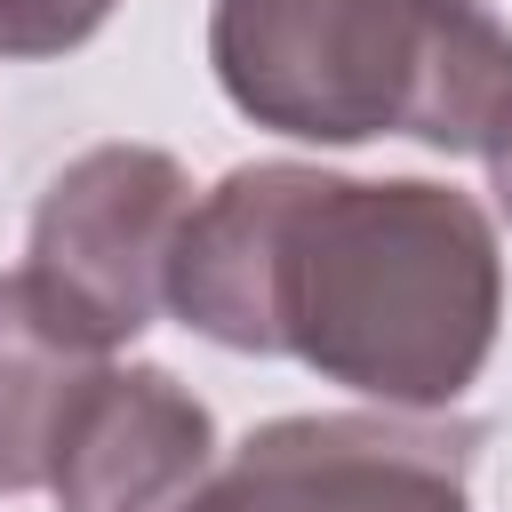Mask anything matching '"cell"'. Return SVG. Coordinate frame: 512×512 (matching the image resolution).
Masks as SVG:
<instances>
[{
    "mask_svg": "<svg viewBox=\"0 0 512 512\" xmlns=\"http://www.w3.org/2000/svg\"><path fill=\"white\" fill-rule=\"evenodd\" d=\"M168 312L224 352L304 360L368 408H456L504 328V248L440 176L240 160L184 216Z\"/></svg>",
    "mask_w": 512,
    "mask_h": 512,
    "instance_id": "1",
    "label": "cell"
},
{
    "mask_svg": "<svg viewBox=\"0 0 512 512\" xmlns=\"http://www.w3.org/2000/svg\"><path fill=\"white\" fill-rule=\"evenodd\" d=\"M208 72L288 144L480 160L512 112V24L488 0H208Z\"/></svg>",
    "mask_w": 512,
    "mask_h": 512,
    "instance_id": "2",
    "label": "cell"
},
{
    "mask_svg": "<svg viewBox=\"0 0 512 512\" xmlns=\"http://www.w3.org/2000/svg\"><path fill=\"white\" fill-rule=\"evenodd\" d=\"M192 200L200 184L176 152L128 136L88 144L40 184L16 272L72 336L120 352L168 312V264Z\"/></svg>",
    "mask_w": 512,
    "mask_h": 512,
    "instance_id": "3",
    "label": "cell"
},
{
    "mask_svg": "<svg viewBox=\"0 0 512 512\" xmlns=\"http://www.w3.org/2000/svg\"><path fill=\"white\" fill-rule=\"evenodd\" d=\"M488 424L464 408H320L272 416L184 512H472Z\"/></svg>",
    "mask_w": 512,
    "mask_h": 512,
    "instance_id": "4",
    "label": "cell"
},
{
    "mask_svg": "<svg viewBox=\"0 0 512 512\" xmlns=\"http://www.w3.org/2000/svg\"><path fill=\"white\" fill-rule=\"evenodd\" d=\"M216 456V416L176 368L104 360L56 432L48 496L56 512H184Z\"/></svg>",
    "mask_w": 512,
    "mask_h": 512,
    "instance_id": "5",
    "label": "cell"
},
{
    "mask_svg": "<svg viewBox=\"0 0 512 512\" xmlns=\"http://www.w3.org/2000/svg\"><path fill=\"white\" fill-rule=\"evenodd\" d=\"M104 360L112 352H96L88 336H72L24 288V272H0V496L48 488L56 432H64L72 400L88 392V376Z\"/></svg>",
    "mask_w": 512,
    "mask_h": 512,
    "instance_id": "6",
    "label": "cell"
},
{
    "mask_svg": "<svg viewBox=\"0 0 512 512\" xmlns=\"http://www.w3.org/2000/svg\"><path fill=\"white\" fill-rule=\"evenodd\" d=\"M120 0H0V56H72L112 24Z\"/></svg>",
    "mask_w": 512,
    "mask_h": 512,
    "instance_id": "7",
    "label": "cell"
},
{
    "mask_svg": "<svg viewBox=\"0 0 512 512\" xmlns=\"http://www.w3.org/2000/svg\"><path fill=\"white\" fill-rule=\"evenodd\" d=\"M480 160H488V192H496V208L512 216V112H504V128L488 136V152H480Z\"/></svg>",
    "mask_w": 512,
    "mask_h": 512,
    "instance_id": "8",
    "label": "cell"
}]
</instances>
